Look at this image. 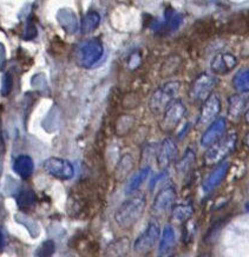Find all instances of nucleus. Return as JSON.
Returning <instances> with one entry per match:
<instances>
[{"label": "nucleus", "instance_id": "obj_1", "mask_svg": "<svg viewBox=\"0 0 249 257\" xmlns=\"http://www.w3.org/2000/svg\"><path fill=\"white\" fill-rule=\"evenodd\" d=\"M146 196L136 194L124 201L115 212V222L122 229H129L134 226L142 217L146 210Z\"/></svg>", "mask_w": 249, "mask_h": 257}, {"label": "nucleus", "instance_id": "obj_2", "mask_svg": "<svg viewBox=\"0 0 249 257\" xmlns=\"http://www.w3.org/2000/svg\"><path fill=\"white\" fill-rule=\"evenodd\" d=\"M104 55V46L102 40L98 38H90L83 40L75 51L76 63L84 69L95 66L102 59Z\"/></svg>", "mask_w": 249, "mask_h": 257}, {"label": "nucleus", "instance_id": "obj_3", "mask_svg": "<svg viewBox=\"0 0 249 257\" xmlns=\"http://www.w3.org/2000/svg\"><path fill=\"white\" fill-rule=\"evenodd\" d=\"M180 89L181 83L176 82V80L168 82L157 87L149 99V109L151 110V112L160 113L161 111L164 112V110L176 99Z\"/></svg>", "mask_w": 249, "mask_h": 257}, {"label": "nucleus", "instance_id": "obj_4", "mask_svg": "<svg viewBox=\"0 0 249 257\" xmlns=\"http://www.w3.org/2000/svg\"><path fill=\"white\" fill-rule=\"evenodd\" d=\"M237 143V135L236 134H228L225 136L215 143L214 145L208 149L204 154V163L207 165L220 164L224 162V158L229 156L234 151Z\"/></svg>", "mask_w": 249, "mask_h": 257}, {"label": "nucleus", "instance_id": "obj_5", "mask_svg": "<svg viewBox=\"0 0 249 257\" xmlns=\"http://www.w3.org/2000/svg\"><path fill=\"white\" fill-rule=\"evenodd\" d=\"M217 80L214 76L208 73L198 74L189 89V98L193 101H202L213 94V90L216 86Z\"/></svg>", "mask_w": 249, "mask_h": 257}, {"label": "nucleus", "instance_id": "obj_6", "mask_svg": "<svg viewBox=\"0 0 249 257\" xmlns=\"http://www.w3.org/2000/svg\"><path fill=\"white\" fill-rule=\"evenodd\" d=\"M187 113V107L181 99H175L169 106L164 110L163 118L161 120V128L164 133H171L178 126V124Z\"/></svg>", "mask_w": 249, "mask_h": 257}, {"label": "nucleus", "instance_id": "obj_7", "mask_svg": "<svg viewBox=\"0 0 249 257\" xmlns=\"http://www.w3.org/2000/svg\"><path fill=\"white\" fill-rule=\"evenodd\" d=\"M161 238V229L157 222H150L134 243V251L137 253H148L156 245L158 239Z\"/></svg>", "mask_w": 249, "mask_h": 257}, {"label": "nucleus", "instance_id": "obj_8", "mask_svg": "<svg viewBox=\"0 0 249 257\" xmlns=\"http://www.w3.org/2000/svg\"><path fill=\"white\" fill-rule=\"evenodd\" d=\"M44 170L50 176L60 181H69L75 176V168L71 162L60 157H50L44 162Z\"/></svg>", "mask_w": 249, "mask_h": 257}, {"label": "nucleus", "instance_id": "obj_9", "mask_svg": "<svg viewBox=\"0 0 249 257\" xmlns=\"http://www.w3.org/2000/svg\"><path fill=\"white\" fill-rule=\"evenodd\" d=\"M176 188H175L173 184L166 185V187L161 189L154 198L153 207H151L153 214L156 216L167 214L168 211L174 208L175 201H176Z\"/></svg>", "mask_w": 249, "mask_h": 257}, {"label": "nucleus", "instance_id": "obj_10", "mask_svg": "<svg viewBox=\"0 0 249 257\" xmlns=\"http://www.w3.org/2000/svg\"><path fill=\"white\" fill-rule=\"evenodd\" d=\"M221 111V99L216 93H213L202 103L200 114L197 118V124L200 126L211 124L217 119Z\"/></svg>", "mask_w": 249, "mask_h": 257}, {"label": "nucleus", "instance_id": "obj_11", "mask_svg": "<svg viewBox=\"0 0 249 257\" xmlns=\"http://www.w3.org/2000/svg\"><path fill=\"white\" fill-rule=\"evenodd\" d=\"M178 155V148L176 142L174 141V138L167 137L164 138L161 143L160 148H158L157 151V165L158 168L167 169L169 165L173 163V162L176 161Z\"/></svg>", "mask_w": 249, "mask_h": 257}, {"label": "nucleus", "instance_id": "obj_12", "mask_svg": "<svg viewBox=\"0 0 249 257\" xmlns=\"http://www.w3.org/2000/svg\"><path fill=\"white\" fill-rule=\"evenodd\" d=\"M225 130H227V121H225V118H217L216 120L213 121V123L207 127V130L204 131L203 135H202L201 145L203 148L209 149L211 145L217 143L218 141L224 137Z\"/></svg>", "mask_w": 249, "mask_h": 257}, {"label": "nucleus", "instance_id": "obj_13", "mask_svg": "<svg viewBox=\"0 0 249 257\" xmlns=\"http://www.w3.org/2000/svg\"><path fill=\"white\" fill-rule=\"evenodd\" d=\"M249 109V94L235 93L228 98V117L230 120L238 121Z\"/></svg>", "mask_w": 249, "mask_h": 257}, {"label": "nucleus", "instance_id": "obj_14", "mask_svg": "<svg viewBox=\"0 0 249 257\" xmlns=\"http://www.w3.org/2000/svg\"><path fill=\"white\" fill-rule=\"evenodd\" d=\"M229 168H230L229 162L228 161L222 162V163L218 164L217 167L215 168L206 178H204L203 183H202V190H203L204 194H209V192L213 191L215 188H217L218 185L223 182V179L225 178V176H227L228 171H229Z\"/></svg>", "mask_w": 249, "mask_h": 257}, {"label": "nucleus", "instance_id": "obj_15", "mask_svg": "<svg viewBox=\"0 0 249 257\" xmlns=\"http://www.w3.org/2000/svg\"><path fill=\"white\" fill-rule=\"evenodd\" d=\"M237 65V58L233 53L222 52L218 53L213 58L210 63V69L215 74L224 76L231 72Z\"/></svg>", "mask_w": 249, "mask_h": 257}, {"label": "nucleus", "instance_id": "obj_16", "mask_svg": "<svg viewBox=\"0 0 249 257\" xmlns=\"http://www.w3.org/2000/svg\"><path fill=\"white\" fill-rule=\"evenodd\" d=\"M182 22V16L174 12L173 10H169V11H167L166 15H164L163 22H157L156 25L154 26V29L155 31L160 33V35H168V33L176 31V30L180 28Z\"/></svg>", "mask_w": 249, "mask_h": 257}, {"label": "nucleus", "instance_id": "obj_17", "mask_svg": "<svg viewBox=\"0 0 249 257\" xmlns=\"http://www.w3.org/2000/svg\"><path fill=\"white\" fill-rule=\"evenodd\" d=\"M57 20L64 31L73 35L78 31L79 23L76 13L69 8H63L57 12Z\"/></svg>", "mask_w": 249, "mask_h": 257}, {"label": "nucleus", "instance_id": "obj_18", "mask_svg": "<svg viewBox=\"0 0 249 257\" xmlns=\"http://www.w3.org/2000/svg\"><path fill=\"white\" fill-rule=\"evenodd\" d=\"M13 171L20 178H30L33 175V172H35V163H33V160L30 156H28V155H19L13 161Z\"/></svg>", "mask_w": 249, "mask_h": 257}, {"label": "nucleus", "instance_id": "obj_19", "mask_svg": "<svg viewBox=\"0 0 249 257\" xmlns=\"http://www.w3.org/2000/svg\"><path fill=\"white\" fill-rule=\"evenodd\" d=\"M175 241H176L175 230L170 224H167L163 228L162 234H161L160 244H158V256L166 257L174 248Z\"/></svg>", "mask_w": 249, "mask_h": 257}, {"label": "nucleus", "instance_id": "obj_20", "mask_svg": "<svg viewBox=\"0 0 249 257\" xmlns=\"http://www.w3.org/2000/svg\"><path fill=\"white\" fill-rule=\"evenodd\" d=\"M130 249V239L120 237L111 242L106 248V257H126Z\"/></svg>", "mask_w": 249, "mask_h": 257}, {"label": "nucleus", "instance_id": "obj_21", "mask_svg": "<svg viewBox=\"0 0 249 257\" xmlns=\"http://www.w3.org/2000/svg\"><path fill=\"white\" fill-rule=\"evenodd\" d=\"M194 214V207L190 202L178 203L171 209V218L176 222H187Z\"/></svg>", "mask_w": 249, "mask_h": 257}, {"label": "nucleus", "instance_id": "obj_22", "mask_svg": "<svg viewBox=\"0 0 249 257\" xmlns=\"http://www.w3.org/2000/svg\"><path fill=\"white\" fill-rule=\"evenodd\" d=\"M150 172H151L150 167H144L141 169L137 174H135L133 176V178H130V181L128 182L126 194L133 195L134 192H136L137 190H139V189L141 188V185H142L144 182L149 178Z\"/></svg>", "mask_w": 249, "mask_h": 257}, {"label": "nucleus", "instance_id": "obj_23", "mask_svg": "<svg viewBox=\"0 0 249 257\" xmlns=\"http://www.w3.org/2000/svg\"><path fill=\"white\" fill-rule=\"evenodd\" d=\"M135 167V161L131 155H124L120 158L118 164H117L116 170H115V177L117 181L123 182L128 178V176L130 175V172L133 171Z\"/></svg>", "mask_w": 249, "mask_h": 257}, {"label": "nucleus", "instance_id": "obj_24", "mask_svg": "<svg viewBox=\"0 0 249 257\" xmlns=\"http://www.w3.org/2000/svg\"><path fill=\"white\" fill-rule=\"evenodd\" d=\"M16 202L19 209L28 211L32 210L36 205V195L31 189H22L16 195Z\"/></svg>", "mask_w": 249, "mask_h": 257}, {"label": "nucleus", "instance_id": "obj_25", "mask_svg": "<svg viewBox=\"0 0 249 257\" xmlns=\"http://www.w3.org/2000/svg\"><path fill=\"white\" fill-rule=\"evenodd\" d=\"M100 23V15L95 10H90L86 15L83 17L82 23H80V30L83 33H91L98 28Z\"/></svg>", "mask_w": 249, "mask_h": 257}, {"label": "nucleus", "instance_id": "obj_26", "mask_svg": "<svg viewBox=\"0 0 249 257\" xmlns=\"http://www.w3.org/2000/svg\"><path fill=\"white\" fill-rule=\"evenodd\" d=\"M234 89L240 93H249V67L238 70L233 77Z\"/></svg>", "mask_w": 249, "mask_h": 257}, {"label": "nucleus", "instance_id": "obj_27", "mask_svg": "<svg viewBox=\"0 0 249 257\" xmlns=\"http://www.w3.org/2000/svg\"><path fill=\"white\" fill-rule=\"evenodd\" d=\"M196 161V152L191 148H188L183 156L176 162V171L178 174H186L193 167Z\"/></svg>", "mask_w": 249, "mask_h": 257}, {"label": "nucleus", "instance_id": "obj_28", "mask_svg": "<svg viewBox=\"0 0 249 257\" xmlns=\"http://www.w3.org/2000/svg\"><path fill=\"white\" fill-rule=\"evenodd\" d=\"M56 251L55 241L52 239H46L37 248L35 256L33 257H53V253Z\"/></svg>", "mask_w": 249, "mask_h": 257}, {"label": "nucleus", "instance_id": "obj_29", "mask_svg": "<svg viewBox=\"0 0 249 257\" xmlns=\"http://www.w3.org/2000/svg\"><path fill=\"white\" fill-rule=\"evenodd\" d=\"M13 89V77L10 72H6L3 76V82H2V96L6 97L11 93Z\"/></svg>", "mask_w": 249, "mask_h": 257}, {"label": "nucleus", "instance_id": "obj_30", "mask_svg": "<svg viewBox=\"0 0 249 257\" xmlns=\"http://www.w3.org/2000/svg\"><path fill=\"white\" fill-rule=\"evenodd\" d=\"M36 36H37V29H36L35 24L29 23L28 26H26L25 39H33Z\"/></svg>", "mask_w": 249, "mask_h": 257}, {"label": "nucleus", "instance_id": "obj_31", "mask_svg": "<svg viewBox=\"0 0 249 257\" xmlns=\"http://www.w3.org/2000/svg\"><path fill=\"white\" fill-rule=\"evenodd\" d=\"M166 176H167V172H166V171L161 172V174H158L157 176H155V177L150 181V185H149V189H150V190H153V189L157 185L158 182H160L161 179H163L164 177H166Z\"/></svg>", "mask_w": 249, "mask_h": 257}, {"label": "nucleus", "instance_id": "obj_32", "mask_svg": "<svg viewBox=\"0 0 249 257\" xmlns=\"http://www.w3.org/2000/svg\"><path fill=\"white\" fill-rule=\"evenodd\" d=\"M0 55H2V57H0V58H2V60H0V64H2V69L3 67H4V64H5V59H6V57H5V55H6V52H5V47H4V45H0Z\"/></svg>", "mask_w": 249, "mask_h": 257}, {"label": "nucleus", "instance_id": "obj_33", "mask_svg": "<svg viewBox=\"0 0 249 257\" xmlns=\"http://www.w3.org/2000/svg\"><path fill=\"white\" fill-rule=\"evenodd\" d=\"M243 145L244 147L249 148V133L243 137Z\"/></svg>", "mask_w": 249, "mask_h": 257}, {"label": "nucleus", "instance_id": "obj_34", "mask_svg": "<svg viewBox=\"0 0 249 257\" xmlns=\"http://www.w3.org/2000/svg\"><path fill=\"white\" fill-rule=\"evenodd\" d=\"M244 121H245V124L249 125V109L247 110V112L244 113Z\"/></svg>", "mask_w": 249, "mask_h": 257}, {"label": "nucleus", "instance_id": "obj_35", "mask_svg": "<svg viewBox=\"0 0 249 257\" xmlns=\"http://www.w3.org/2000/svg\"><path fill=\"white\" fill-rule=\"evenodd\" d=\"M245 210L249 211V202L247 203V204H245Z\"/></svg>", "mask_w": 249, "mask_h": 257}, {"label": "nucleus", "instance_id": "obj_36", "mask_svg": "<svg viewBox=\"0 0 249 257\" xmlns=\"http://www.w3.org/2000/svg\"><path fill=\"white\" fill-rule=\"evenodd\" d=\"M63 257H75V256H72V255H65V256H63Z\"/></svg>", "mask_w": 249, "mask_h": 257}, {"label": "nucleus", "instance_id": "obj_37", "mask_svg": "<svg viewBox=\"0 0 249 257\" xmlns=\"http://www.w3.org/2000/svg\"><path fill=\"white\" fill-rule=\"evenodd\" d=\"M198 257H204V256H203V255H201V256H198Z\"/></svg>", "mask_w": 249, "mask_h": 257}, {"label": "nucleus", "instance_id": "obj_38", "mask_svg": "<svg viewBox=\"0 0 249 257\" xmlns=\"http://www.w3.org/2000/svg\"><path fill=\"white\" fill-rule=\"evenodd\" d=\"M168 257H173V256H168Z\"/></svg>", "mask_w": 249, "mask_h": 257}, {"label": "nucleus", "instance_id": "obj_39", "mask_svg": "<svg viewBox=\"0 0 249 257\" xmlns=\"http://www.w3.org/2000/svg\"><path fill=\"white\" fill-rule=\"evenodd\" d=\"M183 257H186V256H183Z\"/></svg>", "mask_w": 249, "mask_h": 257}]
</instances>
